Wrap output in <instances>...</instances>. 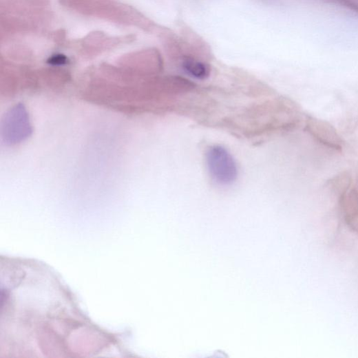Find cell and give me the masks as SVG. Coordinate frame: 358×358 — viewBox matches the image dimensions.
<instances>
[{
    "mask_svg": "<svg viewBox=\"0 0 358 358\" xmlns=\"http://www.w3.org/2000/svg\"><path fill=\"white\" fill-rule=\"evenodd\" d=\"M182 67L189 75L197 79L204 80L210 75L211 70L207 64L193 59H185Z\"/></svg>",
    "mask_w": 358,
    "mask_h": 358,
    "instance_id": "7a4b0ae2",
    "label": "cell"
},
{
    "mask_svg": "<svg viewBox=\"0 0 358 358\" xmlns=\"http://www.w3.org/2000/svg\"><path fill=\"white\" fill-rule=\"evenodd\" d=\"M209 172L213 180L222 186H229L237 181L238 168L231 154L221 146L210 147L206 154Z\"/></svg>",
    "mask_w": 358,
    "mask_h": 358,
    "instance_id": "6da1fadb",
    "label": "cell"
},
{
    "mask_svg": "<svg viewBox=\"0 0 358 358\" xmlns=\"http://www.w3.org/2000/svg\"><path fill=\"white\" fill-rule=\"evenodd\" d=\"M68 60L67 57L64 55L59 54L53 56L49 60V63L54 65H65L67 63Z\"/></svg>",
    "mask_w": 358,
    "mask_h": 358,
    "instance_id": "3957f363",
    "label": "cell"
}]
</instances>
